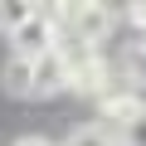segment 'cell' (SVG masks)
Wrapping results in <instances>:
<instances>
[{"label": "cell", "instance_id": "6da1fadb", "mask_svg": "<svg viewBox=\"0 0 146 146\" xmlns=\"http://www.w3.org/2000/svg\"><path fill=\"white\" fill-rule=\"evenodd\" d=\"M10 49H15L20 58H44L49 49H58V25H54L49 5H34V15L10 34Z\"/></svg>", "mask_w": 146, "mask_h": 146}, {"label": "cell", "instance_id": "7a4b0ae2", "mask_svg": "<svg viewBox=\"0 0 146 146\" xmlns=\"http://www.w3.org/2000/svg\"><path fill=\"white\" fill-rule=\"evenodd\" d=\"M34 63V98H54V93H68V83H73V58H68V49L58 44V49H49L44 58H29Z\"/></svg>", "mask_w": 146, "mask_h": 146}, {"label": "cell", "instance_id": "3957f363", "mask_svg": "<svg viewBox=\"0 0 146 146\" xmlns=\"http://www.w3.org/2000/svg\"><path fill=\"white\" fill-rule=\"evenodd\" d=\"M0 88H5L10 98H34V63L20 58V54H10L5 68H0Z\"/></svg>", "mask_w": 146, "mask_h": 146}, {"label": "cell", "instance_id": "277c9868", "mask_svg": "<svg viewBox=\"0 0 146 146\" xmlns=\"http://www.w3.org/2000/svg\"><path fill=\"white\" fill-rule=\"evenodd\" d=\"M63 146H117V131L107 122H83V127H73Z\"/></svg>", "mask_w": 146, "mask_h": 146}, {"label": "cell", "instance_id": "5b68a950", "mask_svg": "<svg viewBox=\"0 0 146 146\" xmlns=\"http://www.w3.org/2000/svg\"><path fill=\"white\" fill-rule=\"evenodd\" d=\"M29 15H34V5H29V0H0V34L10 39V34H15Z\"/></svg>", "mask_w": 146, "mask_h": 146}, {"label": "cell", "instance_id": "8992f818", "mask_svg": "<svg viewBox=\"0 0 146 146\" xmlns=\"http://www.w3.org/2000/svg\"><path fill=\"white\" fill-rule=\"evenodd\" d=\"M117 146H146V107H141L127 127H117Z\"/></svg>", "mask_w": 146, "mask_h": 146}, {"label": "cell", "instance_id": "52a82bcc", "mask_svg": "<svg viewBox=\"0 0 146 146\" xmlns=\"http://www.w3.org/2000/svg\"><path fill=\"white\" fill-rule=\"evenodd\" d=\"M127 20L136 25V34H141V44H146V5H131V10H127Z\"/></svg>", "mask_w": 146, "mask_h": 146}, {"label": "cell", "instance_id": "ba28073f", "mask_svg": "<svg viewBox=\"0 0 146 146\" xmlns=\"http://www.w3.org/2000/svg\"><path fill=\"white\" fill-rule=\"evenodd\" d=\"M15 146H54V141H49V136H20Z\"/></svg>", "mask_w": 146, "mask_h": 146}]
</instances>
